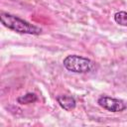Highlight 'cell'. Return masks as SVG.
<instances>
[{
    "instance_id": "6da1fadb",
    "label": "cell",
    "mask_w": 127,
    "mask_h": 127,
    "mask_svg": "<svg viewBox=\"0 0 127 127\" xmlns=\"http://www.w3.org/2000/svg\"><path fill=\"white\" fill-rule=\"evenodd\" d=\"M0 21L6 28L20 33V34H28V35H40L42 33V29L30 22L23 20L15 15L1 12Z\"/></svg>"
},
{
    "instance_id": "7a4b0ae2",
    "label": "cell",
    "mask_w": 127,
    "mask_h": 127,
    "mask_svg": "<svg viewBox=\"0 0 127 127\" xmlns=\"http://www.w3.org/2000/svg\"><path fill=\"white\" fill-rule=\"evenodd\" d=\"M63 64L65 69L75 73H86L94 67V63L90 59L77 55L66 56L63 61Z\"/></svg>"
},
{
    "instance_id": "3957f363",
    "label": "cell",
    "mask_w": 127,
    "mask_h": 127,
    "mask_svg": "<svg viewBox=\"0 0 127 127\" xmlns=\"http://www.w3.org/2000/svg\"><path fill=\"white\" fill-rule=\"evenodd\" d=\"M97 103L100 107L110 112H122L127 108L126 103L122 99L110 97L107 95H101L97 99Z\"/></svg>"
},
{
    "instance_id": "277c9868",
    "label": "cell",
    "mask_w": 127,
    "mask_h": 127,
    "mask_svg": "<svg viewBox=\"0 0 127 127\" xmlns=\"http://www.w3.org/2000/svg\"><path fill=\"white\" fill-rule=\"evenodd\" d=\"M57 101L60 104V106L64 109L65 111H71L76 106V101L73 96L66 95V94H61L57 96Z\"/></svg>"
},
{
    "instance_id": "5b68a950",
    "label": "cell",
    "mask_w": 127,
    "mask_h": 127,
    "mask_svg": "<svg viewBox=\"0 0 127 127\" xmlns=\"http://www.w3.org/2000/svg\"><path fill=\"white\" fill-rule=\"evenodd\" d=\"M38 100V96L36 93L34 92H28L24 95H21L17 98V102L19 104H22V105H26V104H31V103H34Z\"/></svg>"
},
{
    "instance_id": "8992f818",
    "label": "cell",
    "mask_w": 127,
    "mask_h": 127,
    "mask_svg": "<svg viewBox=\"0 0 127 127\" xmlns=\"http://www.w3.org/2000/svg\"><path fill=\"white\" fill-rule=\"evenodd\" d=\"M114 21L123 27H127V12L119 11L114 14Z\"/></svg>"
}]
</instances>
